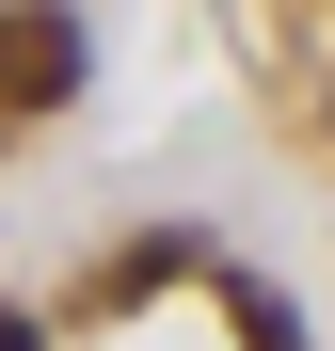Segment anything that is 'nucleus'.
Wrapping results in <instances>:
<instances>
[{"label": "nucleus", "instance_id": "nucleus-1", "mask_svg": "<svg viewBox=\"0 0 335 351\" xmlns=\"http://www.w3.org/2000/svg\"><path fill=\"white\" fill-rule=\"evenodd\" d=\"M64 96H80V16L64 0L0 16V112H64Z\"/></svg>", "mask_w": 335, "mask_h": 351}, {"label": "nucleus", "instance_id": "nucleus-3", "mask_svg": "<svg viewBox=\"0 0 335 351\" xmlns=\"http://www.w3.org/2000/svg\"><path fill=\"white\" fill-rule=\"evenodd\" d=\"M0 351H48V335H32V319H16V304H0Z\"/></svg>", "mask_w": 335, "mask_h": 351}, {"label": "nucleus", "instance_id": "nucleus-2", "mask_svg": "<svg viewBox=\"0 0 335 351\" xmlns=\"http://www.w3.org/2000/svg\"><path fill=\"white\" fill-rule=\"evenodd\" d=\"M223 304H240V351H303V319H288V304H271V287H256V271H240V287H223Z\"/></svg>", "mask_w": 335, "mask_h": 351}]
</instances>
